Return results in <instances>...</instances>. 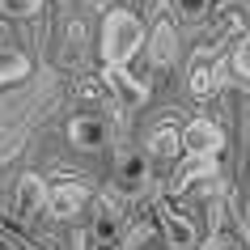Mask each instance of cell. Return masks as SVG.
<instances>
[{"mask_svg": "<svg viewBox=\"0 0 250 250\" xmlns=\"http://www.w3.org/2000/svg\"><path fill=\"white\" fill-rule=\"evenodd\" d=\"M145 42V21L132 9H110L102 21V60L106 68H127Z\"/></svg>", "mask_w": 250, "mask_h": 250, "instance_id": "cell-1", "label": "cell"}, {"mask_svg": "<svg viewBox=\"0 0 250 250\" xmlns=\"http://www.w3.org/2000/svg\"><path fill=\"white\" fill-rule=\"evenodd\" d=\"M183 148L191 161H212L225 148V132L212 123V119H191L183 127Z\"/></svg>", "mask_w": 250, "mask_h": 250, "instance_id": "cell-2", "label": "cell"}, {"mask_svg": "<svg viewBox=\"0 0 250 250\" xmlns=\"http://www.w3.org/2000/svg\"><path fill=\"white\" fill-rule=\"evenodd\" d=\"M106 119L102 115H72L68 119V140L77 148H85V153H93V148L106 145Z\"/></svg>", "mask_w": 250, "mask_h": 250, "instance_id": "cell-3", "label": "cell"}, {"mask_svg": "<svg viewBox=\"0 0 250 250\" xmlns=\"http://www.w3.org/2000/svg\"><path fill=\"white\" fill-rule=\"evenodd\" d=\"M47 183H42L39 174H21L17 178V191H13V208L21 212V216H34V212H42L47 208Z\"/></svg>", "mask_w": 250, "mask_h": 250, "instance_id": "cell-4", "label": "cell"}, {"mask_svg": "<svg viewBox=\"0 0 250 250\" xmlns=\"http://www.w3.org/2000/svg\"><path fill=\"white\" fill-rule=\"evenodd\" d=\"M85 199H89V191L77 183H68V187H55L51 195H47V212L51 216H60V221H68V216H77L81 208H85Z\"/></svg>", "mask_w": 250, "mask_h": 250, "instance_id": "cell-5", "label": "cell"}, {"mask_svg": "<svg viewBox=\"0 0 250 250\" xmlns=\"http://www.w3.org/2000/svg\"><path fill=\"white\" fill-rule=\"evenodd\" d=\"M161 233H166V242H170L174 250H191L199 242V229L191 216H178V212H166V221H161Z\"/></svg>", "mask_w": 250, "mask_h": 250, "instance_id": "cell-6", "label": "cell"}, {"mask_svg": "<svg viewBox=\"0 0 250 250\" xmlns=\"http://www.w3.org/2000/svg\"><path fill=\"white\" fill-rule=\"evenodd\" d=\"M187 85H191V93H199V98L216 93V89L225 85V60H208V64H195V68H191V77H187Z\"/></svg>", "mask_w": 250, "mask_h": 250, "instance_id": "cell-7", "label": "cell"}, {"mask_svg": "<svg viewBox=\"0 0 250 250\" xmlns=\"http://www.w3.org/2000/svg\"><path fill=\"white\" fill-rule=\"evenodd\" d=\"M106 81L115 85V93H119L127 106H145V102H148V89L132 77V72H127V68H106Z\"/></svg>", "mask_w": 250, "mask_h": 250, "instance_id": "cell-8", "label": "cell"}, {"mask_svg": "<svg viewBox=\"0 0 250 250\" xmlns=\"http://www.w3.org/2000/svg\"><path fill=\"white\" fill-rule=\"evenodd\" d=\"M26 77H30V55L17 51V47H0V89Z\"/></svg>", "mask_w": 250, "mask_h": 250, "instance_id": "cell-9", "label": "cell"}, {"mask_svg": "<svg viewBox=\"0 0 250 250\" xmlns=\"http://www.w3.org/2000/svg\"><path fill=\"white\" fill-rule=\"evenodd\" d=\"M178 148H183V132H174V127H157L148 136V157H157V161H174Z\"/></svg>", "mask_w": 250, "mask_h": 250, "instance_id": "cell-10", "label": "cell"}, {"mask_svg": "<svg viewBox=\"0 0 250 250\" xmlns=\"http://www.w3.org/2000/svg\"><path fill=\"white\" fill-rule=\"evenodd\" d=\"M148 178V157H140V153H127V157H119V183H123V191H136V187H145Z\"/></svg>", "mask_w": 250, "mask_h": 250, "instance_id": "cell-11", "label": "cell"}, {"mask_svg": "<svg viewBox=\"0 0 250 250\" xmlns=\"http://www.w3.org/2000/svg\"><path fill=\"white\" fill-rule=\"evenodd\" d=\"M93 242H106V246H119V242H123V225H119V216L102 212V216L93 221Z\"/></svg>", "mask_w": 250, "mask_h": 250, "instance_id": "cell-12", "label": "cell"}, {"mask_svg": "<svg viewBox=\"0 0 250 250\" xmlns=\"http://www.w3.org/2000/svg\"><path fill=\"white\" fill-rule=\"evenodd\" d=\"M153 60H157V64H170V60H174V34H170V26H157V34H153Z\"/></svg>", "mask_w": 250, "mask_h": 250, "instance_id": "cell-13", "label": "cell"}, {"mask_svg": "<svg viewBox=\"0 0 250 250\" xmlns=\"http://www.w3.org/2000/svg\"><path fill=\"white\" fill-rule=\"evenodd\" d=\"M39 9H42V0H0L4 17H34Z\"/></svg>", "mask_w": 250, "mask_h": 250, "instance_id": "cell-14", "label": "cell"}, {"mask_svg": "<svg viewBox=\"0 0 250 250\" xmlns=\"http://www.w3.org/2000/svg\"><path fill=\"white\" fill-rule=\"evenodd\" d=\"M123 250H161V246H157V233H153L148 225H140V229L123 242Z\"/></svg>", "mask_w": 250, "mask_h": 250, "instance_id": "cell-15", "label": "cell"}, {"mask_svg": "<svg viewBox=\"0 0 250 250\" xmlns=\"http://www.w3.org/2000/svg\"><path fill=\"white\" fill-rule=\"evenodd\" d=\"M208 4H212V0H174V9H178L187 21H199V17L208 13Z\"/></svg>", "mask_w": 250, "mask_h": 250, "instance_id": "cell-16", "label": "cell"}, {"mask_svg": "<svg viewBox=\"0 0 250 250\" xmlns=\"http://www.w3.org/2000/svg\"><path fill=\"white\" fill-rule=\"evenodd\" d=\"M233 68L242 72V77H250V34L242 39V47L233 51Z\"/></svg>", "mask_w": 250, "mask_h": 250, "instance_id": "cell-17", "label": "cell"}, {"mask_svg": "<svg viewBox=\"0 0 250 250\" xmlns=\"http://www.w3.org/2000/svg\"><path fill=\"white\" fill-rule=\"evenodd\" d=\"M89 250H119V246H106V242H93Z\"/></svg>", "mask_w": 250, "mask_h": 250, "instance_id": "cell-18", "label": "cell"}, {"mask_svg": "<svg viewBox=\"0 0 250 250\" xmlns=\"http://www.w3.org/2000/svg\"><path fill=\"white\" fill-rule=\"evenodd\" d=\"M21 250H30V246H21Z\"/></svg>", "mask_w": 250, "mask_h": 250, "instance_id": "cell-19", "label": "cell"}]
</instances>
